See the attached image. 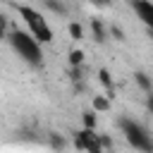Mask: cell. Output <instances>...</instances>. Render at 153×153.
I'll list each match as a JSON object with an SVG mask.
<instances>
[{"label":"cell","mask_w":153,"mask_h":153,"mask_svg":"<svg viewBox=\"0 0 153 153\" xmlns=\"http://www.w3.org/2000/svg\"><path fill=\"white\" fill-rule=\"evenodd\" d=\"M146 33H148V38L153 41V26H146Z\"/></svg>","instance_id":"obj_21"},{"label":"cell","mask_w":153,"mask_h":153,"mask_svg":"<svg viewBox=\"0 0 153 153\" xmlns=\"http://www.w3.org/2000/svg\"><path fill=\"white\" fill-rule=\"evenodd\" d=\"M108 36H112V38H115V41H120V43H122V41H127L124 29H122V26H117V24H112V26L108 29Z\"/></svg>","instance_id":"obj_14"},{"label":"cell","mask_w":153,"mask_h":153,"mask_svg":"<svg viewBox=\"0 0 153 153\" xmlns=\"http://www.w3.org/2000/svg\"><path fill=\"white\" fill-rule=\"evenodd\" d=\"M81 124H84L86 129H96V127H98V115H96V110H93V108L81 112Z\"/></svg>","instance_id":"obj_10"},{"label":"cell","mask_w":153,"mask_h":153,"mask_svg":"<svg viewBox=\"0 0 153 153\" xmlns=\"http://www.w3.org/2000/svg\"><path fill=\"white\" fill-rule=\"evenodd\" d=\"M67 33H69L72 41H84V26L79 22H69L67 24Z\"/></svg>","instance_id":"obj_12"},{"label":"cell","mask_w":153,"mask_h":153,"mask_svg":"<svg viewBox=\"0 0 153 153\" xmlns=\"http://www.w3.org/2000/svg\"><path fill=\"white\" fill-rule=\"evenodd\" d=\"M74 146L81 148V151H88V153H100L103 151L96 129H86V127L79 129V131H74Z\"/></svg>","instance_id":"obj_4"},{"label":"cell","mask_w":153,"mask_h":153,"mask_svg":"<svg viewBox=\"0 0 153 153\" xmlns=\"http://www.w3.org/2000/svg\"><path fill=\"white\" fill-rule=\"evenodd\" d=\"M98 141H100V146H103V151H108V148H112V139H110L108 134H98Z\"/></svg>","instance_id":"obj_18"},{"label":"cell","mask_w":153,"mask_h":153,"mask_svg":"<svg viewBox=\"0 0 153 153\" xmlns=\"http://www.w3.org/2000/svg\"><path fill=\"white\" fill-rule=\"evenodd\" d=\"M91 108H93L96 112H108V110H110V98H108V96H93Z\"/></svg>","instance_id":"obj_11"},{"label":"cell","mask_w":153,"mask_h":153,"mask_svg":"<svg viewBox=\"0 0 153 153\" xmlns=\"http://www.w3.org/2000/svg\"><path fill=\"white\" fill-rule=\"evenodd\" d=\"M69 81L76 84V81H84V65H69V72H67Z\"/></svg>","instance_id":"obj_13"},{"label":"cell","mask_w":153,"mask_h":153,"mask_svg":"<svg viewBox=\"0 0 153 153\" xmlns=\"http://www.w3.org/2000/svg\"><path fill=\"white\" fill-rule=\"evenodd\" d=\"M146 110L153 115V91H148V93H146Z\"/></svg>","instance_id":"obj_20"},{"label":"cell","mask_w":153,"mask_h":153,"mask_svg":"<svg viewBox=\"0 0 153 153\" xmlns=\"http://www.w3.org/2000/svg\"><path fill=\"white\" fill-rule=\"evenodd\" d=\"M93 7H100V10H105V7H110L112 5V0H88Z\"/></svg>","instance_id":"obj_19"},{"label":"cell","mask_w":153,"mask_h":153,"mask_svg":"<svg viewBox=\"0 0 153 153\" xmlns=\"http://www.w3.org/2000/svg\"><path fill=\"white\" fill-rule=\"evenodd\" d=\"M17 12H19V17L24 19V24L29 26V33H31L38 43H53V29L45 24V19H43L41 12H36V10L29 7V5H17Z\"/></svg>","instance_id":"obj_3"},{"label":"cell","mask_w":153,"mask_h":153,"mask_svg":"<svg viewBox=\"0 0 153 153\" xmlns=\"http://www.w3.org/2000/svg\"><path fill=\"white\" fill-rule=\"evenodd\" d=\"M131 10L136 12V17L146 24V26H153V2L151 0H129Z\"/></svg>","instance_id":"obj_5"},{"label":"cell","mask_w":153,"mask_h":153,"mask_svg":"<svg viewBox=\"0 0 153 153\" xmlns=\"http://www.w3.org/2000/svg\"><path fill=\"white\" fill-rule=\"evenodd\" d=\"M98 81H100V86L105 88V96H108V98L112 100V98H115V79H112L110 69L100 67V69H98Z\"/></svg>","instance_id":"obj_6"},{"label":"cell","mask_w":153,"mask_h":153,"mask_svg":"<svg viewBox=\"0 0 153 153\" xmlns=\"http://www.w3.org/2000/svg\"><path fill=\"white\" fill-rule=\"evenodd\" d=\"M48 146H50V148H60V151H62L67 143H65V139H62V136H57V134H50V141H48Z\"/></svg>","instance_id":"obj_16"},{"label":"cell","mask_w":153,"mask_h":153,"mask_svg":"<svg viewBox=\"0 0 153 153\" xmlns=\"http://www.w3.org/2000/svg\"><path fill=\"white\" fill-rule=\"evenodd\" d=\"M134 84H136L143 93L153 91V76H151V74H146V72H141V69H136V72H134Z\"/></svg>","instance_id":"obj_9"},{"label":"cell","mask_w":153,"mask_h":153,"mask_svg":"<svg viewBox=\"0 0 153 153\" xmlns=\"http://www.w3.org/2000/svg\"><path fill=\"white\" fill-rule=\"evenodd\" d=\"M7 43L12 45V50H14L29 67H41V65H43V50H41V43H38L29 31H19V29H14L12 33H7Z\"/></svg>","instance_id":"obj_1"},{"label":"cell","mask_w":153,"mask_h":153,"mask_svg":"<svg viewBox=\"0 0 153 153\" xmlns=\"http://www.w3.org/2000/svg\"><path fill=\"white\" fill-rule=\"evenodd\" d=\"M84 50H79V48H74V50H69V55H67V60H69V65H84Z\"/></svg>","instance_id":"obj_15"},{"label":"cell","mask_w":153,"mask_h":153,"mask_svg":"<svg viewBox=\"0 0 153 153\" xmlns=\"http://www.w3.org/2000/svg\"><path fill=\"white\" fill-rule=\"evenodd\" d=\"M0 41H7V17L0 14Z\"/></svg>","instance_id":"obj_17"},{"label":"cell","mask_w":153,"mask_h":153,"mask_svg":"<svg viewBox=\"0 0 153 153\" xmlns=\"http://www.w3.org/2000/svg\"><path fill=\"white\" fill-rule=\"evenodd\" d=\"M91 36H93V41L98 43V45H103L105 41H108V29H105V24H103V19H91Z\"/></svg>","instance_id":"obj_7"},{"label":"cell","mask_w":153,"mask_h":153,"mask_svg":"<svg viewBox=\"0 0 153 153\" xmlns=\"http://www.w3.org/2000/svg\"><path fill=\"white\" fill-rule=\"evenodd\" d=\"M117 127H120V131L124 134V139H127V143L131 148H136V151H153V136H151V131L141 122H136L134 117L122 115L117 120Z\"/></svg>","instance_id":"obj_2"},{"label":"cell","mask_w":153,"mask_h":153,"mask_svg":"<svg viewBox=\"0 0 153 153\" xmlns=\"http://www.w3.org/2000/svg\"><path fill=\"white\" fill-rule=\"evenodd\" d=\"M41 2H43V7L48 12H53L57 17H67L69 14V7L65 5V0H41Z\"/></svg>","instance_id":"obj_8"}]
</instances>
